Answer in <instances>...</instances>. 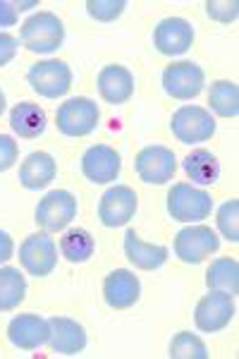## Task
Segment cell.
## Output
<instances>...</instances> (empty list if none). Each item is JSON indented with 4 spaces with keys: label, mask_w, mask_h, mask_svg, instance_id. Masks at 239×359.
Instances as JSON below:
<instances>
[{
    "label": "cell",
    "mask_w": 239,
    "mask_h": 359,
    "mask_svg": "<svg viewBox=\"0 0 239 359\" xmlns=\"http://www.w3.org/2000/svg\"><path fill=\"white\" fill-rule=\"evenodd\" d=\"M20 41L29 53L48 55L55 53L65 41V27L60 17L43 10V13L32 15L20 29Z\"/></svg>",
    "instance_id": "1"
},
{
    "label": "cell",
    "mask_w": 239,
    "mask_h": 359,
    "mask_svg": "<svg viewBox=\"0 0 239 359\" xmlns=\"http://www.w3.org/2000/svg\"><path fill=\"white\" fill-rule=\"evenodd\" d=\"M168 211L179 223H199L211 216L213 199L208 192L191 187L189 182H177L168 192Z\"/></svg>",
    "instance_id": "2"
},
{
    "label": "cell",
    "mask_w": 239,
    "mask_h": 359,
    "mask_svg": "<svg viewBox=\"0 0 239 359\" xmlns=\"http://www.w3.org/2000/svg\"><path fill=\"white\" fill-rule=\"evenodd\" d=\"M101 111H98L96 101L86 96H74L60 103L55 113V125L65 137H86L98 127Z\"/></svg>",
    "instance_id": "3"
},
{
    "label": "cell",
    "mask_w": 239,
    "mask_h": 359,
    "mask_svg": "<svg viewBox=\"0 0 239 359\" xmlns=\"http://www.w3.org/2000/svg\"><path fill=\"white\" fill-rule=\"evenodd\" d=\"M27 82L43 98H60L72 86V69L62 60H41L29 67Z\"/></svg>",
    "instance_id": "4"
},
{
    "label": "cell",
    "mask_w": 239,
    "mask_h": 359,
    "mask_svg": "<svg viewBox=\"0 0 239 359\" xmlns=\"http://www.w3.org/2000/svg\"><path fill=\"white\" fill-rule=\"evenodd\" d=\"M170 130L182 144L208 142L215 135V120L211 111L201 106H182L172 113Z\"/></svg>",
    "instance_id": "5"
},
{
    "label": "cell",
    "mask_w": 239,
    "mask_h": 359,
    "mask_svg": "<svg viewBox=\"0 0 239 359\" xmlns=\"http://www.w3.org/2000/svg\"><path fill=\"white\" fill-rule=\"evenodd\" d=\"M34 221H36L46 233H57V230H65L69 223L77 218V199L74 194H69L67 189H53L39 201L36 213H34Z\"/></svg>",
    "instance_id": "6"
},
{
    "label": "cell",
    "mask_w": 239,
    "mask_h": 359,
    "mask_svg": "<svg viewBox=\"0 0 239 359\" xmlns=\"http://www.w3.org/2000/svg\"><path fill=\"white\" fill-rule=\"evenodd\" d=\"M220 237L208 225H189L175 235V254L184 264H201L218 252Z\"/></svg>",
    "instance_id": "7"
},
{
    "label": "cell",
    "mask_w": 239,
    "mask_h": 359,
    "mask_svg": "<svg viewBox=\"0 0 239 359\" xmlns=\"http://www.w3.org/2000/svg\"><path fill=\"white\" fill-rule=\"evenodd\" d=\"M206 77L203 69L191 60H179L172 62L163 69V89L168 96L177 98V101H191L203 91Z\"/></svg>",
    "instance_id": "8"
},
{
    "label": "cell",
    "mask_w": 239,
    "mask_h": 359,
    "mask_svg": "<svg viewBox=\"0 0 239 359\" xmlns=\"http://www.w3.org/2000/svg\"><path fill=\"white\" fill-rule=\"evenodd\" d=\"M235 318V299L230 292L208 290L194 309V323L203 333H218Z\"/></svg>",
    "instance_id": "9"
},
{
    "label": "cell",
    "mask_w": 239,
    "mask_h": 359,
    "mask_svg": "<svg viewBox=\"0 0 239 359\" xmlns=\"http://www.w3.org/2000/svg\"><path fill=\"white\" fill-rule=\"evenodd\" d=\"M20 264L29 276H50L57 266V247L48 233L29 235L20 247Z\"/></svg>",
    "instance_id": "10"
},
{
    "label": "cell",
    "mask_w": 239,
    "mask_h": 359,
    "mask_svg": "<svg viewBox=\"0 0 239 359\" xmlns=\"http://www.w3.org/2000/svg\"><path fill=\"white\" fill-rule=\"evenodd\" d=\"M134 168L146 184H165L177 172V158H175L172 149L156 144V147H146L137 154Z\"/></svg>",
    "instance_id": "11"
},
{
    "label": "cell",
    "mask_w": 239,
    "mask_h": 359,
    "mask_svg": "<svg viewBox=\"0 0 239 359\" xmlns=\"http://www.w3.org/2000/svg\"><path fill=\"white\" fill-rule=\"evenodd\" d=\"M137 213V192L127 184H115L101 196L98 218L106 228H122Z\"/></svg>",
    "instance_id": "12"
},
{
    "label": "cell",
    "mask_w": 239,
    "mask_h": 359,
    "mask_svg": "<svg viewBox=\"0 0 239 359\" xmlns=\"http://www.w3.org/2000/svg\"><path fill=\"white\" fill-rule=\"evenodd\" d=\"M194 43V27L182 17H165L153 32V46L163 55H182Z\"/></svg>",
    "instance_id": "13"
},
{
    "label": "cell",
    "mask_w": 239,
    "mask_h": 359,
    "mask_svg": "<svg viewBox=\"0 0 239 359\" xmlns=\"http://www.w3.org/2000/svg\"><path fill=\"white\" fill-rule=\"evenodd\" d=\"M122 170L120 154L115 149L106 147V144H96L89 151L81 156V172L93 184H108L118 180Z\"/></svg>",
    "instance_id": "14"
},
{
    "label": "cell",
    "mask_w": 239,
    "mask_h": 359,
    "mask_svg": "<svg viewBox=\"0 0 239 359\" xmlns=\"http://www.w3.org/2000/svg\"><path fill=\"white\" fill-rule=\"evenodd\" d=\"M103 297L113 309H130L142 297V283L127 269H115L103 280Z\"/></svg>",
    "instance_id": "15"
},
{
    "label": "cell",
    "mask_w": 239,
    "mask_h": 359,
    "mask_svg": "<svg viewBox=\"0 0 239 359\" xmlns=\"http://www.w3.org/2000/svg\"><path fill=\"white\" fill-rule=\"evenodd\" d=\"M48 321L39 314H20L8 323V340L20 350H39L48 343Z\"/></svg>",
    "instance_id": "16"
},
{
    "label": "cell",
    "mask_w": 239,
    "mask_h": 359,
    "mask_svg": "<svg viewBox=\"0 0 239 359\" xmlns=\"http://www.w3.org/2000/svg\"><path fill=\"white\" fill-rule=\"evenodd\" d=\"M48 328H50L48 345L57 355L72 357V355H79L86 347V331L74 318L53 316V318H48Z\"/></svg>",
    "instance_id": "17"
},
{
    "label": "cell",
    "mask_w": 239,
    "mask_h": 359,
    "mask_svg": "<svg viewBox=\"0 0 239 359\" xmlns=\"http://www.w3.org/2000/svg\"><path fill=\"white\" fill-rule=\"evenodd\" d=\"M98 94L110 106L127 103L134 94V74L125 65H106L98 72Z\"/></svg>",
    "instance_id": "18"
},
{
    "label": "cell",
    "mask_w": 239,
    "mask_h": 359,
    "mask_svg": "<svg viewBox=\"0 0 239 359\" xmlns=\"http://www.w3.org/2000/svg\"><path fill=\"white\" fill-rule=\"evenodd\" d=\"M125 254L130 259L132 266H137L139 271H156L168 262L170 252L163 245H149L139 237L134 230L125 233Z\"/></svg>",
    "instance_id": "19"
},
{
    "label": "cell",
    "mask_w": 239,
    "mask_h": 359,
    "mask_svg": "<svg viewBox=\"0 0 239 359\" xmlns=\"http://www.w3.org/2000/svg\"><path fill=\"white\" fill-rule=\"evenodd\" d=\"M55 158L46 151H34L20 165V182L25 189H43L55 180Z\"/></svg>",
    "instance_id": "20"
},
{
    "label": "cell",
    "mask_w": 239,
    "mask_h": 359,
    "mask_svg": "<svg viewBox=\"0 0 239 359\" xmlns=\"http://www.w3.org/2000/svg\"><path fill=\"white\" fill-rule=\"evenodd\" d=\"M46 111L36 103L22 101L10 111V127H13L15 135H20L22 139H36L46 132Z\"/></svg>",
    "instance_id": "21"
},
{
    "label": "cell",
    "mask_w": 239,
    "mask_h": 359,
    "mask_svg": "<svg viewBox=\"0 0 239 359\" xmlns=\"http://www.w3.org/2000/svg\"><path fill=\"white\" fill-rule=\"evenodd\" d=\"M206 285L208 290H223L232 297L239 292V264L232 257H220L208 266L206 271Z\"/></svg>",
    "instance_id": "22"
},
{
    "label": "cell",
    "mask_w": 239,
    "mask_h": 359,
    "mask_svg": "<svg viewBox=\"0 0 239 359\" xmlns=\"http://www.w3.org/2000/svg\"><path fill=\"white\" fill-rule=\"evenodd\" d=\"M184 172L191 182L196 184H215L220 177V163L218 158L206 151V149H196L184 158Z\"/></svg>",
    "instance_id": "23"
},
{
    "label": "cell",
    "mask_w": 239,
    "mask_h": 359,
    "mask_svg": "<svg viewBox=\"0 0 239 359\" xmlns=\"http://www.w3.org/2000/svg\"><path fill=\"white\" fill-rule=\"evenodd\" d=\"M27 297V280L20 269L3 266L0 269V311L17 309Z\"/></svg>",
    "instance_id": "24"
},
{
    "label": "cell",
    "mask_w": 239,
    "mask_h": 359,
    "mask_svg": "<svg viewBox=\"0 0 239 359\" xmlns=\"http://www.w3.org/2000/svg\"><path fill=\"white\" fill-rule=\"evenodd\" d=\"M96 242L89 230L84 228H72L60 237V252L69 264H84L93 257Z\"/></svg>",
    "instance_id": "25"
},
{
    "label": "cell",
    "mask_w": 239,
    "mask_h": 359,
    "mask_svg": "<svg viewBox=\"0 0 239 359\" xmlns=\"http://www.w3.org/2000/svg\"><path fill=\"white\" fill-rule=\"evenodd\" d=\"M208 103H211V111L220 118H237L239 115V89L235 82H227V79H218L211 84L208 91Z\"/></svg>",
    "instance_id": "26"
},
{
    "label": "cell",
    "mask_w": 239,
    "mask_h": 359,
    "mask_svg": "<svg viewBox=\"0 0 239 359\" xmlns=\"http://www.w3.org/2000/svg\"><path fill=\"white\" fill-rule=\"evenodd\" d=\"M172 359H208V350L199 335L189 331H179L170 343Z\"/></svg>",
    "instance_id": "27"
},
{
    "label": "cell",
    "mask_w": 239,
    "mask_h": 359,
    "mask_svg": "<svg viewBox=\"0 0 239 359\" xmlns=\"http://www.w3.org/2000/svg\"><path fill=\"white\" fill-rule=\"evenodd\" d=\"M237 218H239V201L237 199L225 201V204L218 208V228L225 240H230V242H239Z\"/></svg>",
    "instance_id": "28"
},
{
    "label": "cell",
    "mask_w": 239,
    "mask_h": 359,
    "mask_svg": "<svg viewBox=\"0 0 239 359\" xmlns=\"http://www.w3.org/2000/svg\"><path fill=\"white\" fill-rule=\"evenodd\" d=\"M127 3L125 0H89L86 3V13L96 22H113L125 13Z\"/></svg>",
    "instance_id": "29"
},
{
    "label": "cell",
    "mask_w": 239,
    "mask_h": 359,
    "mask_svg": "<svg viewBox=\"0 0 239 359\" xmlns=\"http://www.w3.org/2000/svg\"><path fill=\"white\" fill-rule=\"evenodd\" d=\"M206 13L211 20L215 22H223V25H227V22H235L237 15H239V3H235V0H208L206 3Z\"/></svg>",
    "instance_id": "30"
},
{
    "label": "cell",
    "mask_w": 239,
    "mask_h": 359,
    "mask_svg": "<svg viewBox=\"0 0 239 359\" xmlns=\"http://www.w3.org/2000/svg\"><path fill=\"white\" fill-rule=\"evenodd\" d=\"M17 158H20V147H17V142L13 137L8 135H0V172L10 170Z\"/></svg>",
    "instance_id": "31"
},
{
    "label": "cell",
    "mask_w": 239,
    "mask_h": 359,
    "mask_svg": "<svg viewBox=\"0 0 239 359\" xmlns=\"http://www.w3.org/2000/svg\"><path fill=\"white\" fill-rule=\"evenodd\" d=\"M17 48H20V39L13 36V34L0 32V67L13 62V57L17 55Z\"/></svg>",
    "instance_id": "32"
},
{
    "label": "cell",
    "mask_w": 239,
    "mask_h": 359,
    "mask_svg": "<svg viewBox=\"0 0 239 359\" xmlns=\"http://www.w3.org/2000/svg\"><path fill=\"white\" fill-rule=\"evenodd\" d=\"M15 25H17L15 3H10V0H0V29H3V27H15Z\"/></svg>",
    "instance_id": "33"
},
{
    "label": "cell",
    "mask_w": 239,
    "mask_h": 359,
    "mask_svg": "<svg viewBox=\"0 0 239 359\" xmlns=\"http://www.w3.org/2000/svg\"><path fill=\"white\" fill-rule=\"evenodd\" d=\"M13 252H15V242L5 230H0V264H5L8 259H13Z\"/></svg>",
    "instance_id": "34"
},
{
    "label": "cell",
    "mask_w": 239,
    "mask_h": 359,
    "mask_svg": "<svg viewBox=\"0 0 239 359\" xmlns=\"http://www.w3.org/2000/svg\"><path fill=\"white\" fill-rule=\"evenodd\" d=\"M5 111V94H3V89H0V115H3Z\"/></svg>",
    "instance_id": "35"
}]
</instances>
